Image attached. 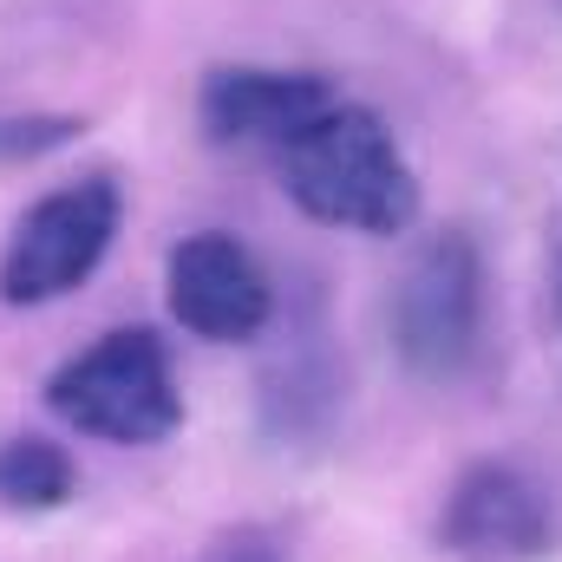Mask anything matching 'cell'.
<instances>
[{"label":"cell","mask_w":562,"mask_h":562,"mask_svg":"<svg viewBox=\"0 0 562 562\" xmlns=\"http://www.w3.org/2000/svg\"><path fill=\"white\" fill-rule=\"evenodd\" d=\"M46 406L105 445H157L183 419L170 353L150 327H112L46 380Z\"/></svg>","instance_id":"7a4b0ae2"},{"label":"cell","mask_w":562,"mask_h":562,"mask_svg":"<svg viewBox=\"0 0 562 562\" xmlns=\"http://www.w3.org/2000/svg\"><path fill=\"white\" fill-rule=\"evenodd\" d=\"M557 307H562V256H557Z\"/></svg>","instance_id":"30bf717a"},{"label":"cell","mask_w":562,"mask_h":562,"mask_svg":"<svg viewBox=\"0 0 562 562\" xmlns=\"http://www.w3.org/2000/svg\"><path fill=\"white\" fill-rule=\"evenodd\" d=\"M281 190L334 229L393 236L419 216V177L380 112L334 99L294 144H281Z\"/></svg>","instance_id":"6da1fadb"},{"label":"cell","mask_w":562,"mask_h":562,"mask_svg":"<svg viewBox=\"0 0 562 562\" xmlns=\"http://www.w3.org/2000/svg\"><path fill=\"white\" fill-rule=\"evenodd\" d=\"M393 327H400V353L425 380H451L471 353H477V327H484V269L477 249L445 229L431 236L419 256L406 262L400 294H393Z\"/></svg>","instance_id":"277c9868"},{"label":"cell","mask_w":562,"mask_h":562,"mask_svg":"<svg viewBox=\"0 0 562 562\" xmlns=\"http://www.w3.org/2000/svg\"><path fill=\"white\" fill-rule=\"evenodd\" d=\"M445 543L458 557H484V562L537 557V550H550V504L524 471L477 464V471L458 477V491L445 504Z\"/></svg>","instance_id":"52a82bcc"},{"label":"cell","mask_w":562,"mask_h":562,"mask_svg":"<svg viewBox=\"0 0 562 562\" xmlns=\"http://www.w3.org/2000/svg\"><path fill=\"white\" fill-rule=\"evenodd\" d=\"M119 183L112 177H72L46 190L20 223L0 256V301L13 307H46L72 288H86L119 236Z\"/></svg>","instance_id":"3957f363"},{"label":"cell","mask_w":562,"mask_h":562,"mask_svg":"<svg viewBox=\"0 0 562 562\" xmlns=\"http://www.w3.org/2000/svg\"><path fill=\"white\" fill-rule=\"evenodd\" d=\"M334 105V86L281 66H216L196 92L203 132L216 144H294Z\"/></svg>","instance_id":"8992f818"},{"label":"cell","mask_w":562,"mask_h":562,"mask_svg":"<svg viewBox=\"0 0 562 562\" xmlns=\"http://www.w3.org/2000/svg\"><path fill=\"white\" fill-rule=\"evenodd\" d=\"M72 484L79 471L53 438H33V431L0 438V504L7 510H53L72 497Z\"/></svg>","instance_id":"ba28073f"},{"label":"cell","mask_w":562,"mask_h":562,"mask_svg":"<svg viewBox=\"0 0 562 562\" xmlns=\"http://www.w3.org/2000/svg\"><path fill=\"white\" fill-rule=\"evenodd\" d=\"M164 301L177 314V327H190L196 340H249L269 327L276 314V294L262 262L223 236V229H203V236H183L164 262Z\"/></svg>","instance_id":"5b68a950"},{"label":"cell","mask_w":562,"mask_h":562,"mask_svg":"<svg viewBox=\"0 0 562 562\" xmlns=\"http://www.w3.org/2000/svg\"><path fill=\"white\" fill-rule=\"evenodd\" d=\"M79 138V119L59 112H0V157H40L53 144Z\"/></svg>","instance_id":"9c48e42d"}]
</instances>
